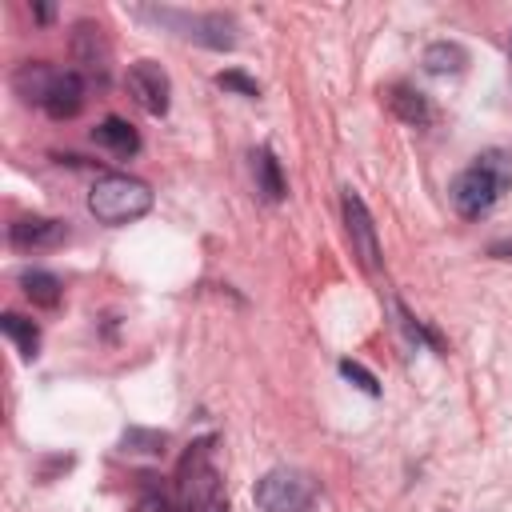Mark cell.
I'll use <instances>...</instances> for the list:
<instances>
[{"mask_svg":"<svg viewBox=\"0 0 512 512\" xmlns=\"http://www.w3.org/2000/svg\"><path fill=\"white\" fill-rule=\"evenodd\" d=\"M488 256H496V260H512V236L492 240V244H488Z\"/></svg>","mask_w":512,"mask_h":512,"instance_id":"obj_22","label":"cell"},{"mask_svg":"<svg viewBox=\"0 0 512 512\" xmlns=\"http://www.w3.org/2000/svg\"><path fill=\"white\" fill-rule=\"evenodd\" d=\"M340 208H344V228H348V236H352L356 256L364 260V268L376 272V268H380V236H376V224H372L368 204L360 200V192L344 188V192H340Z\"/></svg>","mask_w":512,"mask_h":512,"instance_id":"obj_8","label":"cell"},{"mask_svg":"<svg viewBox=\"0 0 512 512\" xmlns=\"http://www.w3.org/2000/svg\"><path fill=\"white\" fill-rule=\"evenodd\" d=\"M508 188H512V156L500 152V148H488L464 172H456V180L448 188V200L464 220H480L496 208V200Z\"/></svg>","mask_w":512,"mask_h":512,"instance_id":"obj_2","label":"cell"},{"mask_svg":"<svg viewBox=\"0 0 512 512\" xmlns=\"http://www.w3.org/2000/svg\"><path fill=\"white\" fill-rule=\"evenodd\" d=\"M168 448V432L160 428H124L120 432V452L128 456H164Z\"/></svg>","mask_w":512,"mask_h":512,"instance_id":"obj_17","label":"cell"},{"mask_svg":"<svg viewBox=\"0 0 512 512\" xmlns=\"http://www.w3.org/2000/svg\"><path fill=\"white\" fill-rule=\"evenodd\" d=\"M216 84H220L224 92H236V96H244V100H256V96H260V84H256L248 72H240V68H228V72H220V76H216Z\"/></svg>","mask_w":512,"mask_h":512,"instance_id":"obj_19","label":"cell"},{"mask_svg":"<svg viewBox=\"0 0 512 512\" xmlns=\"http://www.w3.org/2000/svg\"><path fill=\"white\" fill-rule=\"evenodd\" d=\"M216 436L188 444L176 468V512H216L220 508V472L212 464Z\"/></svg>","mask_w":512,"mask_h":512,"instance_id":"obj_3","label":"cell"},{"mask_svg":"<svg viewBox=\"0 0 512 512\" xmlns=\"http://www.w3.org/2000/svg\"><path fill=\"white\" fill-rule=\"evenodd\" d=\"M108 56H112V48H108L104 28L96 20H76V28H72V60L84 72L104 76L108 72Z\"/></svg>","mask_w":512,"mask_h":512,"instance_id":"obj_10","label":"cell"},{"mask_svg":"<svg viewBox=\"0 0 512 512\" xmlns=\"http://www.w3.org/2000/svg\"><path fill=\"white\" fill-rule=\"evenodd\" d=\"M152 200L156 196H152V188L144 180H136L128 172H104L92 184V192H88V212L100 224L120 228V224H132V220L148 216L152 212Z\"/></svg>","mask_w":512,"mask_h":512,"instance_id":"obj_4","label":"cell"},{"mask_svg":"<svg viewBox=\"0 0 512 512\" xmlns=\"http://www.w3.org/2000/svg\"><path fill=\"white\" fill-rule=\"evenodd\" d=\"M12 88L24 104H36L52 120H72L84 108V76L76 68H52L44 60H28L12 72Z\"/></svg>","mask_w":512,"mask_h":512,"instance_id":"obj_1","label":"cell"},{"mask_svg":"<svg viewBox=\"0 0 512 512\" xmlns=\"http://www.w3.org/2000/svg\"><path fill=\"white\" fill-rule=\"evenodd\" d=\"M20 284H24V296H28L32 304H40V308H56L60 296H64L60 276H56V272H44V268H28V272H20Z\"/></svg>","mask_w":512,"mask_h":512,"instance_id":"obj_15","label":"cell"},{"mask_svg":"<svg viewBox=\"0 0 512 512\" xmlns=\"http://www.w3.org/2000/svg\"><path fill=\"white\" fill-rule=\"evenodd\" d=\"M0 332L16 344V352H20L24 360H36V356H40V328H36L28 316L4 312V316H0Z\"/></svg>","mask_w":512,"mask_h":512,"instance_id":"obj_16","label":"cell"},{"mask_svg":"<svg viewBox=\"0 0 512 512\" xmlns=\"http://www.w3.org/2000/svg\"><path fill=\"white\" fill-rule=\"evenodd\" d=\"M216 512H228V504H220V508H216Z\"/></svg>","mask_w":512,"mask_h":512,"instance_id":"obj_24","label":"cell"},{"mask_svg":"<svg viewBox=\"0 0 512 512\" xmlns=\"http://www.w3.org/2000/svg\"><path fill=\"white\" fill-rule=\"evenodd\" d=\"M388 108H392V116L396 120H404V124H412V128H424V124H432V104H428V96L420 92V88H412V84H392L388 88Z\"/></svg>","mask_w":512,"mask_h":512,"instance_id":"obj_11","label":"cell"},{"mask_svg":"<svg viewBox=\"0 0 512 512\" xmlns=\"http://www.w3.org/2000/svg\"><path fill=\"white\" fill-rule=\"evenodd\" d=\"M132 512H172V504H168L160 492H144V496L132 504Z\"/></svg>","mask_w":512,"mask_h":512,"instance_id":"obj_21","label":"cell"},{"mask_svg":"<svg viewBox=\"0 0 512 512\" xmlns=\"http://www.w3.org/2000/svg\"><path fill=\"white\" fill-rule=\"evenodd\" d=\"M68 240V224L64 220H52V216H20L8 224V244L20 248V252H32V248H56Z\"/></svg>","mask_w":512,"mask_h":512,"instance_id":"obj_9","label":"cell"},{"mask_svg":"<svg viewBox=\"0 0 512 512\" xmlns=\"http://www.w3.org/2000/svg\"><path fill=\"white\" fill-rule=\"evenodd\" d=\"M92 140H96L104 152L120 156V160H128V156L140 152V132H136L128 120H120V116H104V120L92 128Z\"/></svg>","mask_w":512,"mask_h":512,"instance_id":"obj_12","label":"cell"},{"mask_svg":"<svg viewBox=\"0 0 512 512\" xmlns=\"http://www.w3.org/2000/svg\"><path fill=\"white\" fill-rule=\"evenodd\" d=\"M136 16L172 28L176 36L212 48V52H232L236 48V20L228 12H184V8H136Z\"/></svg>","mask_w":512,"mask_h":512,"instance_id":"obj_5","label":"cell"},{"mask_svg":"<svg viewBox=\"0 0 512 512\" xmlns=\"http://www.w3.org/2000/svg\"><path fill=\"white\" fill-rule=\"evenodd\" d=\"M252 500L260 512H308L316 504V480L300 468H268L256 480Z\"/></svg>","mask_w":512,"mask_h":512,"instance_id":"obj_6","label":"cell"},{"mask_svg":"<svg viewBox=\"0 0 512 512\" xmlns=\"http://www.w3.org/2000/svg\"><path fill=\"white\" fill-rule=\"evenodd\" d=\"M124 84H128L132 100L148 116H164L168 112V104H172V80H168V72L156 60H136L128 68V76H124Z\"/></svg>","mask_w":512,"mask_h":512,"instance_id":"obj_7","label":"cell"},{"mask_svg":"<svg viewBox=\"0 0 512 512\" xmlns=\"http://www.w3.org/2000/svg\"><path fill=\"white\" fill-rule=\"evenodd\" d=\"M464 64H468V52L456 40H436L424 48V72L432 76H456L464 72Z\"/></svg>","mask_w":512,"mask_h":512,"instance_id":"obj_14","label":"cell"},{"mask_svg":"<svg viewBox=\"0 0 512 512\" xmlns=\"http://www.w3.org/2000/svg\"><path fill=\"white\" fill-rule=\"evenodd\" d=\"M32 12H36V20H40V24H48V20L56 16V8H48V4H36Z\"/></svg>","mask_w":512,"mask_h":512,"instance_id":"obj_23","label":"cell"},{"mask_svg":"<svg viewBox=\"0 0 512 512\" xmlns=\"http://www.w3.org/2000/svg\"><path fill=\"white\" fill-rule=\"evenodd\" d=\"M396 316H400V328L408 332V340H412V344H420V348H432L436 356H444V352H448L444 336H440L432 324H424L420 316H412V312L404 308V300H396Z\"/></svg>","mask_w":512,"mask_h":512,"instance_id":"obj_18","label":"cell"},{"mask_svg":"<svg viewBox=\"0 0 512 512\" xmlns=\"http://www.w3.org/2000/svg\"><path fill=\"white\" fill-rule=\"evenodd\" d=\"M252 176H256L260 200L280 204V200L288 196V184H284V172H280V160H276L272 148H256V152H252Z\"/></svg>","mask_w":512,"mask_h":512,"instance_id":"obj_13","label":"cell"},{"mask_svg":"<svg viewBox=\"0 0 512 512\" xmlns=\"http://www.w3.org/2000/svg\"><path fill=\"white\" fill-rule=\"evenodd\" d=\"M340 376H344L348 384H356L364 396H380V380H376L360 360H340Z\"/></svg>","mask_w":512,"mask_h":512,"instance_id":"obj_20","label":"cell"}]
</instances>
